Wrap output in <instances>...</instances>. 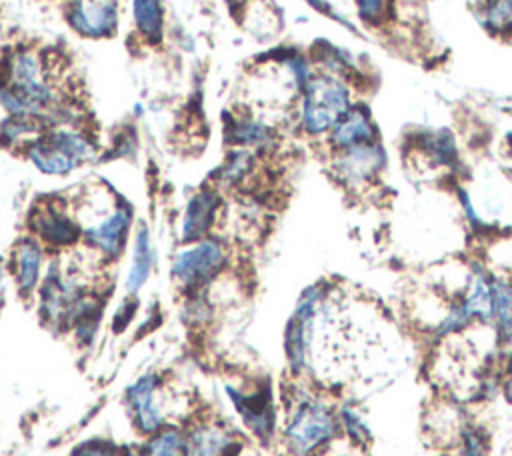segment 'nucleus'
<instances>
[{
	"label": "nucleus",
	"instance_id": "1",
	"mask_svg": "<svg viewBox=\"0 0 512 456\" xmlns=\"http://www.w3.org/2000/svg\"><path fill=\"white\" fill-rule=\"evenodd\" d=\"M282 434L292 456H314L340 434L336 406L316 392L296 394Z\"/></svg>",
	"mask_w": 512,
	"mask_h": 456
},
{
	"label": "nucleus",
	"instance_id": "2",
	"mask_svg": "<svg viewBox=\"0 0 512 456\" xmlns=\"http://www.w3.org/2000/svg\"><path fill=\"white\" fill-rule=\"evenodd\" d=\"M300 94V126L310 136H328L354 106L350 82L328 72L314 74Z\"/></svg>",
	"mask_w": 512,
	"mask_h": 456
},
{
	"label": "nucleus",
	"instance_id": "3",
	"mask_svg": "<svg viewBox=\"0 0 512 456\" xmlns=\"http://www.w3.org/2000/svg\"><path fill=\"white\" fill-rule=\"evenodd\" d=\"M26 158L46 176H66L96 154L94 142L76 128H52L40 132L24 146Z\"/></svg>",
	"mask_w": 512,
	"mask_h": 456
},
{
	"label": "nucleus",
	"instance_id": "4",
	"mask_svg": "<svg viewBox=\"0 0 512 456\" xmlns=\"http://www.w3.org/2000/svg\"><path fill=\"white\" fill-rule=\"evenodd\" d=\"M330 286L310 284L302 290L292 316L286 322L284 330V354L288 368L294 376H302L312 368L314 340L318 330V314L324 298L328 296Z\"/></svg>",
	"mask_w": 512,
	"mask_h": 456
},
{
	"label": "nucleus",
	"instance_id": "5",
	"mask_svg": "<svg viewBox=\"0 0 512 456\" xmlns=\"http://www.w3.org/2000/svg\"><path fill=\"white\" fill-rule=\"evenodd\" d=\"M228 264V250L220 238L206 236L190 242L172 260V278L186 292L208 286Z\"/></svg>",
	"mask_w": 512,
	"mask_h": 456
},
{
	"label": "nucleus",
	"instance_id": "6",
	"mask_svg": "<svg viewBox=\"0 0 512 456\" xmlns=\"http://www.w3.org/2000/svg\"><path fill=\"white\" fill-rule=\"evenodd\" d=\"M32 236L48 248L66 250L80 242L82 226L60 200H44L28 216Z\"/></svg>",
	"mask_w": 512,
	"mask_h": 456
},
{
	"label": "nucleus",
	"instance_id": "7",
	"mask_svg": "<svg viewBox=\"0 0 512 456\" xmlns=\"http://www.w3.org/2000/svg\"><path fill=\"white\" fill-rule=\"evenodd\" d=\"M386 162V150L378 140L336 152L332 170L338 182L348 190H364L382 176Z\"/></svg>",
	"mask_w": 512,
	"mask_h": 456
},
{
	"label": "nucleus",
	"instance_id": "8",
	"mask_svg": "<svg viewBox=\"0 0 512 456\" xmlns=\"http://www.w3.org/2000/svg\"><path fill=\"white\" fill-rule=\"evenodd\" d=\"M162 388L164 378L156 372H148L138 376L126 390V404L132 414L134 428L144 436H150L166 426Z\"/></svg>",
	"mask_w": 512,
	"mask_h": 456
},
{
	"label": "nucleus",
	"instance_id": "9",
	"mask_svg": "<svg viewBox=\"0 0 512 456\" xmlns=\"http://www.w3.org/2000/svg\"><path fill=\"white\" fill-rule=\"evenodd\" d=\"M132 228V208L124 202H114L106 214L82 228V238L90 250L104 260H114L124 250Z\"/></svg>",
	"mask_w": 512,
	"mask_h": 456
},
{
	"label": "nucleus",
	"instance_id": "10",
	"mask_svg": "<svg viewBox=\"0 0 512 456\" xmlns=\"http://www.w3.org/2000/svg\"><path fill=\"white\" fill-rule=\"evenodd\" d=\"M226 394L250 434L256 436L260 442H270L276 432V408L272 400V390L268 386L244 390L226 384Z\"/></svg>",
	"mask_w": 512,
	"mask_h": 456
},
{
	"label": "nucleus",
	"instance_id": "11",
	"mask_svg": "<svg viewBox=\"0 0 512 456\" xmlns=\"http://www.w3.org/2000/svg\"><path fill=\"white\" fill-rule=\"evenodd\" d=\"M8 270L18 294L30 298L38 292L44 278V246L34 236L20 238L12 248Z\"/></svg>",
	"mask_w": 512,
	"mask_h": 456
},
{
	"label": "nucleus",
	"instance_id": "12",
	"mask_svg": "<svg viewBox=\"0 0 512 456\" xmlns=\"http://www.w3.org/2000/svg\"><path fill=\"white\" fill-rule=\"evenodd\" d=\"M68 24L86 38L110 36L118 24V0H72Z\"/></svg>",
	"mask_w": 512,
	"mask_h": 456
},
{
	"label": "nucleus",
	"instance_id": "13",
	"mask_svg": "<svg viewBox=\"0 0 512 456\" xmlns=\"http://www.w3.org/2000/svg\"><path fill=\"white\" fill-rule=\"evenodd\" d=\"M238 448V436L224 422L200 420L186 430L184 456H234Z\"/></svg>",
	"mask_w": 512,
	"mask_h": 456
},
{
	"label": "nucleus",
	"instance_id": "14",
	"mask_svg": "<svg viewBox=\"0 0 512 456\" xmlns=\"http://www.w3.org/2000/svg\"><path fill=\"white\" fill-rule=\"evenodd\" d=\"M220 210V194L214 188H202L194 192L182 214L180 222V240L190 244L210 236V230L216 224V216Z\"/></svg>",
	"mask_w": 512,
	"mask_h": 456
},
{
	"label": "nucleus",
	"instance_id": "15",
	"mask_svg": "<svg viewBox=\"0 0 512 456\" xmlns=\"http://www.w3.org/2000/svg\"><path fill=\"white\" fill-rule=\"evenodd\" d=\"M328 140L334 152H340V150L378 142L380 132L370 110L362 104H354L330 130Z\"/></svg>",
	"mask_w": 512,
	"mask_h": 456
},
{
	"label": "nucleus",
	"instance_id": "16",
	"mask_svg": "<svg viewBox=\"0 0 512 456\" xmlns=\"http://www.w3.org/2000/svg\"><path fill=\"white\" fill-rule=\"evenodd\" d=\"M226 138L236 148L248 150H268L276 144V132L272 130V126L252 116L234 118L226 126Z\"/></svg>",
	"mask_w": 512,
	"mask_h": 456
},
{
	"label": "nucleus",
	"instance_id": "17",
	"mask_svg": "<svg viewBox=\"0 0 512 456\" xmlns=\"http://www.w3.org/2000/svg\"><path fill=\"white\" fill-rule=\"evenodd\" d=\"M152 266H154V250L150 244V232L144 224H140L134 232L132 258L126 274V290L130 294H138L140 288L148 282Z\"/></svg>",
	"mask_w": 512,
	"mask_h": 456
},
{
	"label": "nucleus",
	"instance_id": "18",
	"mask_svg": "<svg viewBox=\"0 0 512 456\" xmlns=\"http://www.w3.org/2000/svg\"><path fill=\"white\" fill-rule=\"evenodd\" d=\"M492 326L502 346H512V280L494 276Z\"/></svg>",
	"mask_w": 512,
	"mask_h": 456
},
{
	"label": "nucleus",
	"instance_id": "19",
	"mask_svg": "<svg viewBox=\"0 0 512 456\" xmlns=\"http://www.w3.org/2000/svg\"><path fill=\"white\" fill-rule=\"evenodd\" d=\"M416 146L420 148L422 156L428 158L430 164L440 166V168H452L458 162V148L454 136L444 130H428L418 136Z\"/></svg>",
	"mask_w": 512,
	"mask_h": 456
},
{
	"label": "nucleus",
	"instance_id": "20",
	"mask_svg": "<svg viewBox=\"0 0 512 456\" xmlns=\"http://www.w3.org/2000/svg\"><path fill=\"white\" fill-rule=\"evenodd\" d=\"M134 26L146 44H158L164 36V10L160 0H134Z\"/></svg>",
	"mask_w": 512,
	"mask_h": 456
},
{
	"label": "nucleus",
	"instance_id": "21",
	"mask_svg": "<svg viewBox=\"0 0 512 456\" xmlns=\"http://www.w3.org/2000/svg\"><path fill=\"white\" fill-rule=\"evenodd\" d=\"M184 454H186V432L170 424L146 436V442L138 450V456H184Z\"/></svg>",
	"mask_w": 512,
	"mask_h": 456
},
{
	"label": "nucleus",
	"instance_id": "22",
	"mask_svg": "<svg viewBox=\"0 0 512 456\" xmlns=\"http://www.w3.org/2000/svg\"><path fill=\"white\" fill-rule=\"evenodd\" d=\"M336 414H338L340 434H344L350 444L366 446L370 442L372 432L358 406H354L352 402H344L336 408Z\"/></svg>",
	"mask_w": 512,
	"mask_h": 456
},
{
	"label": "nucleus",
	"instance_id": "23",
	"mask_svg": "<svg viewBox=\"0 0 512 456\" xmlns=\"http://www.w3.org/2000/svg\"><path fill=\"white\" fill-rule=\"evenodd\" d=\"M252 168H254V152L248 148H234L226 156L224 164L218 168L216 178L222 186H238L250 176Z\"/></svg>",
	"mask_w": 512,
	"mask_h": 456
},
{
	"label": "nucleus",
	"instance_id": "24",
	"mask_svg": "<svg viewBox=\"0 0 512 456\" xmlns=\"http://www.w3.org/2000/svg\"><path fill=\"white\" fill-rule=\"evenodd\" d=\"M478 18L492 34L512 32V0H482Z\"/></svg>",
	"mask_w": 512,
	"mask_h": 456
},
{
	"label": "nucleus",
	"instance_id": "25",
	"mask_svg": "<svg viewBox=\"0 0 512 456\" xmlns=\"http://www.w3.org/2000/svg\"><path fill=\"white\" fill-rule=\"evenodd\" d=\"M458 456H488V442L482 430L466 422L458 436Z\"/></svg>",
	"mask_w": 512,
	"mask_h": 456
},
{
	"label": "nucleus",
	"instance_id": "26",
	"mask_svg": "<svg viewBox=\"0 0 512 456\" xmlns=\"http://www.w3.org/2000/svg\"><path fill=\"white\" fill-rule=\"evenodd\" d=\"M68 456H130L124 452L122 446L114 444L106 438H92L78 444Z\"/></svg>",
	"mask_w": 512,
	"mask_h": 456
},
{
	"label": "nucleus",
	"instance_id": "27",
	"mask_svg": "<svg viewBox=\"0 0 512 456\" xmlns=\"http://www.w3.org/2000/svg\"><path fill=\"white\" fill-rule=\"evenodd\" d=\"M458 204H460V210H462V216L466 220V224L476 230L478 234L486 232L488 230V222L482 218V214L478 212L472 196L466 192V188H458Z\"/></svg>",
	"mask_w": 512,
	"mask_h": 456
},
{
	"label": "nucleus",
	"instance_id": "28",
	"mask_svg": "<svg viewBox=\"0 0 512 456\" xmlns=\"http://www.w3.org/2000/svg\"><path fill=\"white\" fill-rule=\"evenodd\" d=\"M354 4L366 24H380L388 14V0H354Z\"/></svg>",
	"mask_w": 512,
	"mask_h": 456
},
{
	"label": "nucleus",
	"instance_id": "29",
	"mask_svg": "<svg viewBox=\"0 0 512 456\" xmlns=\"http://www.w3.org/2000/svg\"><path fill=\"white\" fill-rule=\"evenodd\" d=\"M136 308H138V302H136V300H124V304L118 308V312H116V316H114V330H116V332H118V330H124V328L130 324V320L134 318Z\"/></svg>",
	"mask_w": 512,
	"mask_h": 456
},
{
	"label": "nucleus",
	"instance_id": "30",
	"mask_svg": "<svg viewBox=\"0 0 512 456\" xmlns=\"http://www.w3.org/2000/svg\"><path fill=\"white\" fill-rule=\"evenodd\" d=\"M502 360V386L508 394H512V346H506Z\"/></svg>",
	"mask_w": 512,
	"mask_h": 456
},
{
	"label": "nucleus",
	"instance_id": "31",
	"mask_svg": "<svg viewBox=\"0 0 512 456\" xmlns=\"http://www.w3.org/2000/svg\"><path fill=\"white\" fill-rule=\"evenodd\" d=\"M310 6H314L316 10H322V12H332L330 6L326 4V0H306Z\"/></svg>",
	"mask_w": 512,
	"mask_h": 456
},
{
	"label": "nucleus",
	"instance_id": "32",
	"mask_svg": "<svg viewBox=\"0 0 512 456\" xmlns=\"http://www.w3.org/2000/svg\"><path fill=\"white\" fill-rule=\"evenodd\" d=\"M500 108L504 110V112H508V114H512V96H508V98H504L502 102H500Z\"/></svg>",
	"mask_w": 512,
	"mask_h": 456
},
{
	"label": "nucleus",
	"instance_id": "33",
	"mask_svg": "<svg viewBox=\"0 0 512 456\" xmlns=\"http://www.w3.org/2000/svg\"><path fill=\"white\" fill-rule=\"evenodd\" d=\"M504 142H506V148H508V152L512 154V130H508V132H506V138H504Z\"/></svg>",
	"mask_w": 512,
	"mask_h": 456
},
{
	"label": "nucleus",
	"instance_id": "34",
	"mask_svg": "<svg viewBox=\"0 0 512 456\" xmlns=\"http://www.w3.org/2000/svg\"><path fill=\"white\" fill-rule=\"evenodd\" d=\"M2 280H4V262L0 258V286H2Z\"/></svg>",
	"mask_w": 512,
	"mask_h": 456
},
{
	"label": "nucleus",
	"instance_id": "35",
	"mask_svg": "<svg viewBox=\"0 0 512 456\" xmlns=\"http://www.w3.org/2000/svg\"><path fill=\"white\" fill-rule=\"evenodd\" d=\"M226 2H230V4H240L242 0H226Z\"/></svg>",
	"mask_w": 512,
	"mask_h": 456
},
{
	"label": "nucleus",
	"instance_id": "36",
	"mask_svg": "<svg viewBox=\"0 0 512 456\" xmlns=\"http://www.w3.org/2000/svg\"><path fill=\"white\" fill-rule=\"evenodd\" d=\"M132 456H138V452H136V454H132Z\"/></svg>",
	"mask_w": 512,
	"mask_h": 456
}]
</instances>
